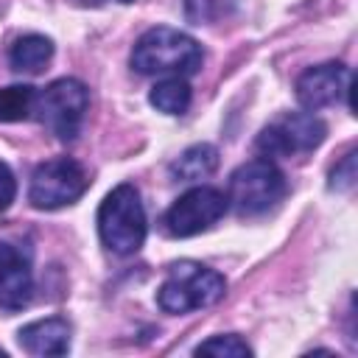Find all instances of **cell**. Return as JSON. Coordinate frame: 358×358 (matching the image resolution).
I'll list each match as a JSON object with an SVG mask.
<instances>
[{
  "instance_id": "obj_7",
  "label": "cell",
  "mask_w": 358,
  "mask_h": 358,
  "mask_svg": "<svg viewBox=\"0 0 358 358\" xmlns=\"http://www.w3.org/2000/svg\"><path fill=\"white\" fill-rule=\"evenodd\" d=\"M327 134L324 120L308 112H285L274 117L260 134H257V151L266 157H299L322 145Z\"/></svg>"
},
{
  "instance_id": "obj_11",
  "label": "cell",
  "mask_w": 358,
  "mask_h": 358,
  "mask_svg": "<svg viewBox=\"0 0 358 358\" xmlns=\"http://www.w3.org/2000/svg\"><path fill=\"white\" fill-rule=\"evenodd\" d=\"M17 341L28 355H39V358L64 355L70 350V324L62 316L39 319V322H31V324L20 327Z\"/></svg>"
},
{
  "instance_id": "obj_15",
  "label": "cell",
  "mask_w": 358,
  "mask_h": 358,
  "mask_svg": "<svg viewBox=\"0 0 358 358\" xmlns=\"http://www.w3.org/2000/svg\"><path fill=\"white\" fill-rule=\"evenodd\" d=\"M34 103H36V87L31 84L0 87V123L28 120L34 115Z\"/></svg>"
},
{
  "instance_id": "obj_20",
  "label": "cell",
  "mask_w": 358,
  "mask_h": 358,
  "mask_svg": "<svg viewBox=\"0 0 358 358\" xmlns=\"http://www.w3.org/2000/svg\"><path fill=\"white\" fill-rule=\"evenodd\" d=\"M120 3H131V0H120Z\"/></svg>"
},
{
  "instance_id": "obj_4",
  "label": "cell",
  "mask_w": 358,
  "mask_h": 358,
  "mask_svg": "<svg viewBox=\"0 0 358 358\" xmlns=\"http://www.w3.org/2000/svg\"><path fill=\"white\" fill-rule=\"evenodd\" d=\"M285 190L288 185L282 171L271 159L260 157L232 171L227 187V204H232L238 215H263L282 201Z\"/></svg>"
},
{
  "instance_id": "obj_3",
  "label": "cell",
  "mask_w": 358,
  "mask_h": 358,
  "mask_svg": "<svg viewBox=\"0 0 358 358\" xmlns=\"http://www.w3.org/2000/svg\"><path fill=\"white\" fill-rule=\"evenodd\" d=\"M227 291V280L193 260H179L168 268V280L157 291V305L165 313H190L218 302Z\"/></svg>"
},
{
  "instance_id": "obj_10",
  "label": "cell",
  "mask_w": 358,
  "mask_h": 358,
  "mask_svg": "<svg viewBox=\"0 0 358 358\" xmlns=\"http://www.w3.org/2000/svg\"><path fill=\"white\" fill-rule=\"evenodd\" d=\"M34 296L31 255L8 241H0V310H22Z\"/></svg>"
},
{
  "instance_id": "obj_5",
  "label": "cell",
  "mask_w": 358,
  "mask_h": 358,
  "mask_svg": "<svg viewBox=\"0 0 358 358\" xmlns=\"http://www.w3.org/2000/svg\"><path fill=\"white\" fill-rule=\"evenodd\" d=\"M87 109H90V90L78 78H56L42 92H36V103H34L39 123L62 143L78 137Z\"/></svg>"
},
{
  "instance_id": "obj_6",
  "label": "cell",
  "mask_w": 358,
  "mask_h": 358,
  "mask_svg": "<svg viewBox=\"0 0 358 358\" xmlns=\"http://www.w3.org/2000/svg\"><path fill=\"white\" fill-rule=\"evenodd\" d=\"M90 187V176L73 157H56L42 162L28 185V199L36 210H59L78 201Z\"/></svg>"
},
{
  "instance_id": "obj_16",
  "label": "cell",
  "mask_w": 358,
  "mask_h": 358,
  "mask_svg": "<svg viewBox=\"0 0 358 358\" xmlns=\"http://www.w3.org/2000/svg\"><path fill=\"white\" fill-rule=\"evenodd\" d=\"M196 355H218V358H249L252 355V347L235 336V333H227V336H213L207 341H201L196 347Z\"/></svg>"
},
{
  "instance_id": "obj_1",
  "label": "cell",
  "mask_w": 358,
  "mask_h": 358,
  "mask_svg": "<svg viewBox=\"0 0 358 358\" xmlns=\"http://www.w3.org/2000/svg\"><path fill=\"white\" fill-rule=\"evenodd\" d=\"M129 62L140 76H193L199 73L204 53L190 34L157 25L134 42Z\"/></svg>"
},
{
  "instance_id": "obj_17",
  "label": "cell",
  "mask_w": 358,
  "mask_h": 358,
  "mask_svg": "<svg viewBox=\"0 0 358 358\" xmlns=\"http://www.w3.org/2000/svg\"><path fill=\"white\" fill-rule=\"evenodd\" d=\"M330 190H350L355 185V151H347L344 159L330 171Z\"/></svg>"
},
{
  "instance_id": "obj_18",
  "label": "cell",
  "mask_w": 358,
  "mask_h": 358,
  "mask_svg": "<svg viewBox=\"0 0 358 358\" xmlns=\"http://www.w3.org/2000/svg\"><path fill=\"white\" fill-rule=\"evenodd\" d=\"M14 196H17V179H14L11 168L0 159V213H6L11 207Z\"/></svg>"
},
{
  "instance_id": "obj_8",
  "label": "cell",
  "mask_w": 358,
  "mask_h": 358,
  "mask_svg": "<svg viewBox=\"0 0 358 358\" xmlns=\"http://www.w3.org/2000/svg\"><path fill=\"white\" fill-rule=\"evenodd\" d=\"M227 196L215 187L199 185L182 193L168 210H165V232L171 238H190L204 229H210L224 213H227Z\"/></svg>"
},
{
  "instance_id": "obj_14",
  "label": "cell",
  "mask_w": 358,
  "mask_h": 358,
  "mask_svg": "<svg viewBox=\"0 0 358 358\" xmlns=\"http://www.w3.org/2000/svg\"><path fill=\"white\" fill-rule=\"evenodd\" d=\"M148 101L165 115H182L190 106V84L185 81V76H165L151 87Z\"/></svg>"
},
{
  "instance_id": "obj_9",
  "label": "cell",
  "mask_w": 358,
  "mask_h": 358,
  "mask_svg": "<svg viewBox=\"0 0 358 358\" xmlns=\"http://www.w3.org/2000/svg\"><path fill=\"white\" fill-rule=\"evenodd\" d=\"M352 73L341 62H324L316 67H308L296 78V101L308 112H319L324 106L338 103L344 95H350Z\"/></svg>"
},
{
  "instance_id": "obj_13",
  "label": "cell",
  "mask_w": 358,
  "mask_h": 358,
  "mask_svg": "<svg viewBox=\"0 0 358 358\" xmlns=\"http://www.w3.org/2000/svg\"><path fill=\"white\" fill-rule=\"evenodd\" d=\"M53 56V42L42 34H25L14 39L8 50V64L17 73H39Z\"/></svg>"
},
{
  "instance_id": "obj_19",
  "label": "cell",
  "mask_w": 358,
  "mask_h": 358,
  "mask_svg": "<svg viewBox=\"0 0 358 358\" xmlns=\"http://www.w3.org/2000/svg\"><path fill=\"white\" fill-rule=\"evenodd\" d=\"M0 358H6V350H0Z\"/></svg>"
},
{
  "instance_id": "obj_2",
  "label": "cell",
  "mask_w": 358,
  "mask_h": 358,
  "mask_svg": "<svg viewBox=\"0 0 358 358\" xmlns=\"http://www.w3.org/2000/svg\"><path fill=\"white\" fill-rule=\"evenodd\" d=\"M145 210L134 185H117L98 207V235L115 255H134L145 241Z\"/></svg>"
},
{
  "instance_id": "obj_12",
  "label": "cell",
  "mask_w": 358,
  "mask_h": 358,
  "mask_svg": "<svg viewBox=\"0 0 358 358\" xmlns=\"http://www.w3.org/2000/svg\"><path fill=\"white\" fill-rule=\"evenodd\" d=\"M215 168H218V148L210 143H196L168 165V173L176 182H199L210 176Z\"/></svg>"
}]
</instances>
